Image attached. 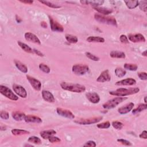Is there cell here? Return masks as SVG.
Returning a JSON list of instances; mask_svg holds the SVG:
<instances>
[{"mask_svg":"<svg viewBox=\"0 0 147 147\" xmlns=\"http://www.w3.org/2000/svg\"><path fill=\"white\" fill-rule=\"evenodd\" d=\"M60 86L62 89L65 90L77 93H81L86 90L85 86L79 85V84H74L65 82H61L60 83Z\"/></svg>","mask_w":147,"mask_h":147,"instance_id":"cell-1","label":"cell"},{"mask_svg":"<svg viewBox=\"0 0 147 147\" xmlns=\"http://www.w3.org/2000/svg\"><path fill=\"white\" fill-rule=\"evenodd\" d=\"M140 91V89L139 88H133L129 89L120 88L114 91H111L109 94L112 95L117 96V97H125L130 95H133L138 93Z\"/></svg>","mask_w":147,"mask_h":147,"instance_id":"cell-2","label":"cell"},{"mask_svg":"<svg viewBox=\"0 0 147 147\" xmlns=\"http://www.w3.org/2000/svg\"><path fill=\"white\" fill-rule=\"evenodd\" d=\"M128 98L121 97H116L114 98H112L109 101H108L106 102L103 104V108L105 109H113L115 107H116L118 105L124 101L125 100H127Z\"/></svg>","mask_w":147,"mask_h":147,"instance_id":"cell-3","label":"cell"},{"mask_svg":"<svg viewBox=\"0 0 147 147\" xmlns=\"http://www.w3.org/2000/svg\"><path fill=\"white\" fill-rule=\"evenodd\" d=\"M94 18L98 22L102 24H106L113 26H117V23L116 20L112 17H106L99 14H95Z\"/></svg>","mask_w":147,"mask_h":147,"instance_id":"cell-4","label":"cell"},{"mask_svg":"<svg viewBox=\"0 0 147 147\" xmlns=\"http://www.w3.org/2000/svg\"><path fill=\"white\" fill-rule=\"evenodd\" d=\"M0 93L8 99H11L12 101H16L18 99V97L10 89H9L7 86L0 85Z\"/></svg>","mask_w":147,"mask_h":147,"instance_id":"cell-5","label":"cell"},{"mask_svg":"<svg viewBox=\"0 0 147 147\" xmlns=\"http://www.w3.org/2000/svg\"><path fill=\"white\" fill-rule=\"evenodd\" d=\"M72 71L76 75H83L89 71V67L85 65L78 64L73 66Z\"/></svg>","mask_w":147,"mask_h":147,"instance_id":"cell-6","label":"cell"},{"mask_svg":"<svg viewBox=\"0 0 147 147\" xmlns=\"http://www.w3.org/2000/svg\"><path fill=\"white\" fill-rule=\"evenodd\" d=\"M103 119V117H95L89 118L79 119L74 121V122L79 125H91L93 123H96L101 121Z\"/></svg>","mask_w":147,"mask_h":147,"instance_id":"cell-7","label":"cell"},{"mask_svg":"<svg viewBox=\"0 0 147 147\" xmlns=\"http://www.w3.org/2000/svg\"><path fill=\"white\" fill-rule=\"evenodd\" d=\"M51 29L54 32H63L64 31V28L61 25H60L56 21H55L52 17L51 16H48Z\"/></svg>","mask_w":147,"mask_h":147,"instance_id":"cell-8","label":"cell"},{"mask_svg":"<svg viewBox=\"0 0 147 147\" xmlns=\"http://www.w3.org/2000/svg\"><path fill=\"white\" fill-rule=\"evenodd\" d=\"M13 89L15 93L17 94L20 97L23 98H25L27 97V92L26 90L22 86L14 84L13 85Z\"/></svg>","mask_w":147,"mask_h":147,"instance_id":"cell-9","label":"cell"},{"mask_svg":"<svg viewBox=\"0 0 147 147\" xmlns=\"http://www.w3.org/2000/svg\"><path fill=\"white\" fill-rule=\"evenodd\" d=\"M56 112L59 116H61L62 117H64L71 120L75 118L74 114L69 110L57 108L56 109Z\"/></svg>","mask_w":147,"mask_h":147,"instance_id":"cell-10","label":"cell"},{"mask_svg":"<svg viewBox=\"0 0 147 147\" xmlns=\"http://www.w3.org/2000/svg\"><path fill=\"white\" fill-rule=\"evenodd\" d=\"M27 79L30 83L32 87L36 91H40L41 88V82L36 78L29 75H27Z\"/></svg>","mask_w":147,"mask_h":147,"instance_id":"cell-11","label":"cell"},{"mask_svg":"<svg viewBox=\"0 0 147 147\" xmlns=\"http://www.w3.org/2000/svg\"><path fill=\"white\" fill-rule=\"evenodd\" d=\"M128 40H129L133 42V43H140V42H145V38L144 36L140 34V33H137V34H129L128 35Z\"/></svg>","mask_w":147,"mask_h":147,"instance_id":"cell-12","label":"cell"},{"mask_svg":"<svg viewBox=\"0 0 147 147\" xmlns=\"http://www.w3.org/2000/svg\"><path fill=\"white\" fill-rule=\"evenodd\" d=\"M110 80H111V76L109 74V71L108 70H105L103 72H102L97 79V82H101V83L109 82Z\"/></svg>","mask_w":147,"mask_h":147,"instance_id":"cell-13","label":"cell"},{"mask_svg":"<svg viewBox=\"0 0 147 147\" xmlns=\"http://www.w3.org/2000/svg\"><path fill=\"white\" fill-rule=\"evenodd\" d=\"M24 37L26 40L29 42H32V43L40 45L41 41L39 40V39L36 36L35 34L31 33V32H27L24 35Z\"/></svg>","mask_w":147,"mask_h":147,"instance_id":"cell-14","label":"cell"},{"mask_svg":"<svg viewBox=\"0 0 147 147\" xmlns=\"http://www.w3.org/2000/svg\"><path fill=\"white\" fill-rule=\"evenodd\" d=\"M136 83V80L133 78H127L118 81L116 83L117 86H133Z\"/></svg>","mask_w":147,"mask_h":147,"instance_id":"cell-15","label":"cell"},{"mask_svg":"<svg viewBox=\"0 0 147 147\" xmlns=\"http://www.w3.org/2000/svg\"><path fill=\"white\" fill-rule=\"evenodd\" d=\"M135 106V104L133 102L129 103L125 105L120 108L118 109V112L121 114H125L129 113L131 110H132L133 107Z\"/></svg>","mask_w":147,"mask_h":147,"instance_id":"cell-16","label":"cell"},{"mask_svg":"<svg viewBox=\"0 0 147 147\" xmlns=\"http://www.w3.org/2000/svg\"><path fill=\"white\" fill-rule=\"evenodd\" d=\"M87 99L93 103H98L100 101L99 95L94 92H89L86 94Z\"/></svg>","mask_w":147,"mask_h":147,"instance_id":"cell-17","label":"cell"},{"mask_svg":"<svg viewBox=\"0 0 147 147\" xmlns=\"http://www.w3.org/2000/svg\"><path fill=\"white\" fill-rule=\"evenodd\" d=\"M42 97L44 101L50 103H53L55 101V99L53 94L47 90L42 91Z\"/></svg>","mask_w":147,"mask_h":147,"instance_id":"cell-18","label":"cell"},{"mask_svg":"<svg viewBox=\"0 0 147 147\" xmlns=\"http://www.w3.org/2000/svg\"><path fill=\"white\" fill-rule=\"evenodd\" d=\"M24 121L28 123H41L42 122V120L37 116H32V115H28L25 116Z\"/></svg>","mask_w":147,"mask_h":147,"instance_id":"cell-19","label":"cell"},{"mask_svg":"<svg viewBox=\"0 0 147 147\" xmlns=\"http://www.w3.org/2000/svg\"><path fill=\"white\" fill-rule=\"evenodd\" d=\"M40 136L44 140H48L50 137L52 136H54L56 135V132L54 130L50 129V130H47V131H41L40 133Z\"/></svg>","mask_w":147,"mask_h":147,"instance_id":"cell-20","label":"cell"},{"mask_svg":"<svg viewBox=\"0 0 147 147\" xmlns=\"http://www.w3.org/2000/svg\"><path fill=\"white\" fill-rule=\"evenodd\" d=\"M14 63L15 65L16 66V67L21 71L23 73H28V68L27 67L24 65L23 63H22V62L18 61V60H14Z\"/></svg>","mask_w":147,"mask_h":147,"instance_id":"cell-21","label":"cell"},{"mask_svg":"<svg viewBox=\"0 0 147 147\" xmlns=\"http://www.w3.org/2000/svg\"><path fill=\"white\" fill-rule=\"evenodd\" d=\"M25 116L26 115L23 112L18 111L14 112L12 113V117L14 118V120H15L17 121H20L23 120H24Z\"/></svg>","mask_w":147,"mask_h":147,"instance_id":"cell-22","label":"cell"},{"mask_svg":"<svg viewBox=\"0 0 147 147\" xmlns=\"http://www.w3.org/2000/svg\"><path fill=\"white\" fill-rule=\"evenodd\" d=\"M94 9L97 11L98 13L102 14L103 15H108L113 12V10L109 8H106L103 7H94Z\"/></svg>","mask_w":147,"mask_h":147,"instance_id":"cell-23","label":"cell"},{"mask_svg":"<svg viewBox=\"0 0 147 147\" xmlns=\"http://www.w3.org/2000/svg\"><path fill=\"white\" fill-rule=\"evenodd\" d=\"M110 56L112 58L116 59H125L126 57L125 54L121 51H112L110 53Z\"/></svg>","mask_w":147,"mask_h":147,"instance_id":"cell-24","label":"cell"},{"mask_svg":"<svg viewBox=\"0 0 147 147\" xmlns=\"http://www.w3.org/2000/svg\"><path fill=\"white\" fill-rule=\"evenodd\" d=\"M17 44L20 47V48H22L23 51H24L25 52H26L27 53H29V54H33L34 53L33 50H32L29 46H28L25 43H23V42L20 41H18Z\"/></svg>","mask_w":147,"mask_h":147,"instance_id":"cell-25","label":"cell"},{"mask_svg":"<svg viewBox=\"0 0 147 147\" xmlns=\"http://www.w3.org/2000/svg\"><path fill=\"white\" fill-rule=\"evenodd\" d=\"M80 3L82 4L85 5H91L93 6H95L94 7H97L98 6L103 5L104 3V1H80Z\"/></svg>","mask_w":147,"mask_h":147,"instance_id":"cell-26","label":"cell"},{"mask_svg":"<svg viewBox=\"0 0 147 147\" xmlns=\"http://www.w3.org/2000/svg\"><path fill=\"white\" fill-rule=\"evenodd\" d=\"M86 40L89 43H104L105 39L99 36H89Z\"/></svg>","mask_w":147,"mask_h":147,"instance_id":"cell-27","label":"cell"},{"mask_svg":"<svg viewBox=\"0 0 147 147\" xmlns=\"http://www.w3.org/2000/svg\"><path fill=\"white\" fill-rule=\"evenodd\" d=\"M124 3H125L127 7L130 9H133L136 8L137 7L139 6V1H133V0H129V1H125Z\"/></svg>","mask_w":147,"mask_h":147,"instance_id":"cell-28","label":"cell"},{"mask_svg":"<svg viewBox=\"0 0 147 147\" xmlns=\"http://www.w3.org/2000/svg\"><path fill=\"white\" fill-rule=\"evenodd\" d=\"M65 38L69 43H71V44H75L78 41L77 37L75 36L72 35L67 34L65 36Z\"/></svg>","mask_w":147,"mask_h":147,"instance_id":"cell-29","label":"cell"},{"mask_svg":"<svg viewBox=\"0 0 147 147\" xmlns=\"http://www.w3.org/2000/svg\"><path fill=\"white\" fill-rule=\"evenodd\" d=\"M147 109V105L146 103H142L139 105L138 107L132 110L133 114H137L141 112L143 110H145Z\"/></svg>","mask_w":147,"mask_h":147,"instance_id":"cell-30","label":"cell"},{"mask_svg":"<svg viewBox=\"0 0 147 147\" xmlns=\"http://www.w3.org/2000/svg\"><path fill=\"white\" fill-rule=\"evenodd\" d=\"M12 133L14 136H20L23 135H28L29 134V132L23 130V129H14L12 130Z\"/></svg>","mask_w":147,"mask_h":147,"instance_id":"cell-31","label":"cell"},{"mask_svg":"<svg viewBox=\"0 0 147 147\" xmlns=\"http://www.w3.org/2000/svg\"><path fill=\"white\" fill-rule=\"evenodd\" d=\"M123 67L125 69H127L129 71H135L137 70L138 66L136 64L132 63H125L123 65Z\"/></svg>","mask_w":147,"mask_h":147,"instance_id":"cell-32","label":"cell"},{"mask_svg":"<svg viewBox=\"0 0 147 147\" xmlns=\"http://www.w3.org/2000/svg\"><path fill=\"white\" fill-rule=\"evenodd\" d=\"M115 74L117 77L122 78L126 75L127 72H126V71L124 70L121 67H117L115 70Z\"/></svg>","mask_w":147,"mask_h":147,"instance_id":"cell-33","label":"cell"},{"mask_svg":"<svg viewBox=\"0 0 147 147\" xmlns=\"http://www.w3.org/2000/svg\"><path fill=\"white\" fill-rule=\"evenodd\" d=\"M40 3H41V4H43L44 5L51 8H54V9H58V8H61L60 6H59L57 5H56L55 4H53L51 2H48V1H39Z\"/></svg>","mask_w":147,"mask_h":147,"instance_id":"cell-34","label":"cell"},{"mask_svg":"<svg viewBox=\"0 0 147 147\" xmlns=\"http://www.w3.org/2000/svg\"><path fill=\"white\" fill-rule=\"evenodd\" d=\"M39 67L41 71H42L46 74H49L51 71L50 68L44 63H40L39 66Z\"/></svg>","mask_w":147,"mask_h":147,"instance_id":"cell-35","label":"cell"},{"mask_svg":"<svg viewBox=\"0 0 147 147\" xmlns=\"http://www.w3.org/2000/svg\"><path fill=\"white\" fill-rule=\"evenodd\" d=\"M28 141L30 142L34 143L35 144H40L41 143V139L36 136H31L29 137Z\"/></svg>","mask_w":147,"mask_h":147,"instance_id":"cell-36","label":"cell"},{"mask_svg":"<svg viewBox=\"0 0 147 147\" xmlns=\"http://www.w3.org/2000/svg\"><path fill=\"white\" fill-rule=\"evenodd\" d=\"M139 6L140 9L144 12L145 13H146L147 12V1H141L139 3Z\"/></svg>","mask_w":147,"mask_h":147,"instance_id":"cell-37","label":"cell"},{"mask_svg":"<svg viewBox=\"0 0 147 147\" xmlns=\"http://www.w3.org/2000/svg\"><path fill=\"white\" fill-rule=\"evenodd\" d=\"M110 127V123L109 121H106L97 125V127L99 129H108Z\"/></svg>","mask_w":147,"mask_h":147,"instance_id":"cell-38","label":"cell"},{"mask_svg":"<svg viewBox=\"0 0 147 147\" xmlns=\"http://www.w3.org/2000/svg\"><path fill=\"white\" fill-rule=\"evenodd\" d=\"M112 124L113 127L117 130H120L123 127V124L120 121H113Z\"/></svg>","mask_w":147,"mask_h":147,"instance_id":"cell-39","label":"cell"},{"mask_svg":"<svg viewBox=\"0 0 147 147\" xmlns=\"http://www.w3.org/2000/svg\"><path fill=\"white\" fill-rule=\"evenodd\" d=\"M86 56L90 59L93 60V61H99V58L98 57H97V56L90 53V52H86Z\"/></svg>","mask_w":147,"mask_h":147,"instance_id":"cell-40","label":"cell"},{"mask_svg":"<svg viewBox=\"0 0 147 147\" xmlns=\"http://www.w3.org/2000/svg\"><path fill=\"white\" fill-rule=\"evenodd\" d=\"M120 40L121 43L123 44H128L129 42L128 37L125 35H121L120 37Z\"/></svg>","mask_w":147,"mask_h":147,"instance_id":"cell-41","label":"cell"},{"mask_svg":"<svg viewBox=\"0 0 147 147\" xmlns=\"http://www.w3.org/2000/svg\"><path fill=\"white\" fill-rule=\"evenodd\" d=\"M0 117H1V118L2 119L7 120L9 118V113L7 112L1 111V113H0Z\"/></svg>","mask_w":147,"mask_h":147,"instance_id":"cell-42","label":"cell"},{"mask_svg":"<svg viewBox=\"0 0 147 147\" xmlns=\"http://www.w3.org/2000/svg\"><path fill=\"white\" fill-rule=\"evenodd\" d=\"M117 141L120 142L121 144L124 145H126V146H131L132 145V143L129 141H128L127 140H124V139H118Z\"/></svg>","mask_w":147,"mask_h":147,"instance_id":"cell-43","label":"cell"},{"mask_svg":"<svg viewBox=\"0 0 147 147\" xmlns=\"http://www.w3.org/2000/svg\"><path fill=\"white\" fill-rule=\"evenodd\" d=\"M49 140V141L51 143H55V142H59L61 141V140L57 137H55L54 136H52L51 137H49V139H48Z\"/></svg>","mask_w":147,"mask_h":147,"instance_id":"cell-44","label":"cell"},{"mask_svg":"<svg viewBox=\"0 0 147 147\" xmlns=\"http://www.w3.org/2000/svg\"><path fill=\"white\" fill-rule=\"evenodd\" d=\"M139 78L141 80H147V74L145 72H141V73H139L137 74Z\"/></svg>","mask_w":147,"mask_h":147,"instance_id":"cell-45","label":"cell"},{"mask_svg":"<svg viewBox=\"0 0 147 147\" xmlns=\"http://www.w3.org/2000/svg\"><path fill=\"white\" fill-rule=\"evenodd\" d=\"M97 146L96 143L94 141H89L86 142L83 145V146H90V147H95Z\"/></svg>","mask_w":147,"mask_h":147,"instance_id":"cell-46","label":"cell"},{"mask_svg":"<svg viewBox=\"0 0 147 147\" xmlns=\"http://www.w3.org/2000/svg\"><path fill=\"white\" fill-rule=\"evenodd\" d=\"M140 138L144 139H147V132L146 131H144L140 135Z\"/></svg>","mask_w":147,"mask_h":147,"instance_id":"cell-47","label":"cell"},{"mask_svg":"<svg viewBox=\"0 0 147 147\" xmlns=\"http://www.w3.org/2000/svg\"><path fill=\"white\" fill-rule=\"evenodd\" d=\"M33 52L36 54L37 56H40V57H43L44 55V54L42 53L41 52H40V51L37 50H36V49H33Z\"/></svg>","mask_w":147,"mask_h":147,"instance_id":"cell-48","label":"cell"},{"mask_svg":"<svg viewBox=\"0 0 147 147\" xmlns=\"http://www.w3.org/2000/svg\"><path fill=\"white\" fill-rule=\"evenodd\" d=\"M19 1L22 3L23 4H32L33 3V1H31V0H19Z\"/></svg>","mask_w":147,"mask_h":147,"instance_id":"cell-49","label":"cell"},{"mask_svg":"<svg viewBox=\"0 0 147 147\" xmlns=\"http://www.w3.org/2000/svg\"><path fill=\"white\" fill-rule=\"evenodd\" d=\"M41 26L44 28H47V24L45 22H42L41 23Z\"/></svg>","mask_w":147,"mask_h":147,"instance_id":"cell-50","label":"cell"},{"mask_svg":"<svg viewBox=\"0 0 147 147\" xmlns=\"http://www.w3.org/2000/svg\"><path fill=\"white\" fill-rule=\"evenodd\" d=\"M16 21H17V23H20L21 22H22V19H20L19 17H18L17 16H16Z\"/></svg>","mask_w":147,"mask_h":147,"instance_id":"cell-51","label":"cell"},{"mask_svg":"<svg viewBox=\"0 0 147 147\" xmlns=\"http://www.w3.org/2000/svg\"><path fill=\"white\" fill-rule=\"evenodd\" d=\"M142 55L144 56H145V57H146V56H147V55H146V50L144 51L142 53Z\"/></svg>","mask_w":147,"mask_h":147,"instance_id":"cell-52","label":"cell"},{"mask_svg":"<svg viewBox=\"0 0 147 147\" xmlns=\"http://www.w3.org/2000/svg\"><path fill=\"white\" fill-rule=\"evenodd\" d=\"M144 102H145V103H146L147 101H146V97H145L144 98Z\"/></svg>","mask_w":147,"mask_h":147,"instance_id":"cell-53","label":"cell"}]
</instances>
